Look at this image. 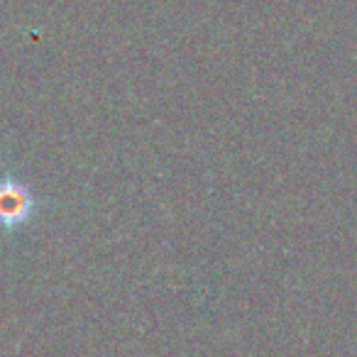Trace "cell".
<instances>
[{"label": "cell", "mask_w": 357, "mask_h": 357, "mask_svg": "<svg viewBox=\"0 0 357 357\" xmlns=\"http://www.w3.org/2000/svg\"><path fill=\"white\" fill-rule=\"evenodd\" d=\"M35 208L37 201L30 186L13 176L0 178V228H20L35 215Z\"/></svg>", "instance_id": "obj_1"}]
</instances>
